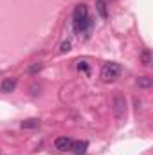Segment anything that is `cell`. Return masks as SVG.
Returning a JSON list of instances; mask_svg holds the SVG:
<instances>
[{
	"mask_svg": "<svg viewBox=\"0 0 153 155\" xmlns=\"http://www.w3.org/2000/svg\"><path fill=\"white\" fill-rule=\"evenodd\" d=\"M20 126H22L24 130H34V128L40 126V119H25V121L20 123Z\"/></svg>",
	"mask_w": 153,
	"mask_h": 155,
	"instance_id": "8",
	"label": "cell"
},
{
	"mask_svg": "<svg viewBox=\"0 0 153 155\" xmlns=\"http://www.w3.org/2000/svg\"><path fill=\"white\" fill-rule=\"evenodd\" d=\"M70 144H72V141H70L69 137H58V139L54 141V146H56V150H60V152L70 150Z\"/></svg>",
	"mask_w": 153,
	"mask_h": 155,
	"instance_id": "6",
	"label": "cell"
},
{
	"mask_svg": "<svg viewBox=\"0 0 153 155\" xmlns=\"http://www.w3.org/2000/svg\"><path fill=\"white\" fill-rule=\"evenodd\" d=\"M114 110H115V116L119 119H122L126 116V99L122 96H117L114 99Z\"/></svg>",
	"mask_w": 153,
	"mask_h": 155,
	"instance_id": "3",
	"label": "cell"
},
{
	"mask_svg": "<svg viewBox=\"0 0 153 155\" xmlns=\"http://www.w3.org/2000/svg\"><path fill=\"white\" fill-rule=\"evenodd\" d=\"M121 76V65L119 63H105L101 69V79L103 81H114Z\"/></svg>",
	"mask_w": 153,
	"mask_h": 155,
	"instance_id": "2",
	"label": "cell"
},
{
	"mask_svg": "<svg viewBox=\"0 0 153 155\" xmlns=\"http://www.w3.org/2000/svg\"><path fill=\"white\" fill-rule=\"evenodd\" d=\"M69 51H70V40H65V41L61 43V47H60V52L65 54V52H69Z\"/></svg>",
	"mask_w": 153,
	"mask_h": 155,
	"instance_id": "11",
	"label": "cell"
},
{
	"mask_svg": "<svg viewBox=\"0 0 153 155\" xmlns=\"http://www.w3.org/2000/svg\"><path fill=\"white\" fill-rule=\"evenodd\" d=\"M96 9H97L99 16H101L103 20H106V18H108V11H106V2H105V0H97V2H96Z\"/></svg>",
	"mask_w": 153,
	"mask_h": 155,
	"instance_id": "7",
	"label": "cell"
},
{
	"mask_svg": "<svg viewBox=\"0 0 153 155\" xmlns=\"http://www.w3.org/2000/svg\"><path fill=\"white\" fill-rule=\"evenodd\" d=\"M40 71H41V65H40V63H36V65H33V67L29 69V72H31V74H34V72H40Z\"/></svg>",
	"mask_w": 153,
	"mask_h": 155,
	"instance_id": "13",
	"label": "cell"
},
{
	"mask_svg": "<svg viewBox=\"0 0 153 155\" xmlns=\"http://www.w3.org/2000/svg\"><path fill=\"white\" fill-rule=\"evenodd\" d=\"M16 78H7V79H4L2 83H0V90L4 92V94H9V92H13L15 88H16Z\"/></svg>",
	"mask_w": 153,
	"mask_h": 155,
	"instance_id": "5",
	"label": "cell"
},
{
	"mask_svg": "<svg viewBox=\"0 0 153 155\" xmlns=\"http://www.w3.org/2000/svg\"><path fill=\"white\" fill-rule=\"evenodd\" d=\"M142 63H144L146 67H150V65H151V54H150V51H148V49L142 52Z\"/></svg>",
	"mask_w": 153,
	"mask_h": 155,
	"instance_id": "10",
	"label": "cell"
},
{
	"mask_svg": "<svg viewBox=\"0 0 153 155\" xmlns=\"http://www.w3.org/2000/svg\"><path fill=\"white\" fill-rule=\"evenodd\" d=\"M72 27L77 35H88L92 29V20L88 15V7L85 4H77L74 13H72Z\"/></svg>",
	"mask_w": 153,
	"mask_h": 155,
	"instance_id": "1",
	"label": "cell"
},
{
	"mask_svg": "<svg viewBox=\"0 0 153 155\" xmlns=\"http://www.w3.org/2000/svg\"><path fill=\"white\" fill-rule=\"evenodd\" d=\"M137 85L142 87V88H150V87L153 85V79L150 76H141L139 79H137Z\"/></svg>",
	"mask_w": 153,
	"mask_h": 155,
	"instance_id": "9",
	"label": "cell"
},
{
	"mask_svg": "<svg viewBox=\"0 0 153 155\" xmlns=\"http://www.w3.org/2000/svg\"><path fill=\"white\" fill-rule=\"evenodd\" d=\"M0 74H2V71H0Z\"/></svg>",
	"mask_w": 153,
	"mask_h": 155,
	"instance_id": "14",
	"label": "cell"
},
{
	"mask_svg": "<svg viewBox=\"0 0 153 155\" xmlns=\"http://www.w3.org/2000/svg\"><path fill=\"white\" fill-rule=\"evenodd\" d=\"M86 148H88V143L86 141H72V144H70V152L76 153V155L86 153Z\"/></svg>",
	"mask_w": 153,
	"mask_h": 155,
	"instance_id": "4",
	"label": "cell"
},
{
	"mask_svg": "<svg viewBox=\"0 0 153 155\" xmlns=\"http://www.w3.org/2000/svg\"><path fill=\"white\" fill-rule=\"evenodd\" d=\"M77 69L79 71H83V72H88V63L83 60V61H77Z\"/></svg>",
	"mask_w": 153,
	"mask_h": 155,
	"instance_id": "12",
	"label": "cell"
}]
</instances>
